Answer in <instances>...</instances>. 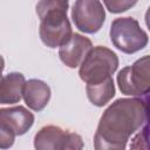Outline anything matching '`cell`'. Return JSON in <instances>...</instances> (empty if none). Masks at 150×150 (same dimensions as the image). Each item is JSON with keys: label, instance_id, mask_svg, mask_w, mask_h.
Returning a JSON list of instances; mask_svg holds the SVG:
<instances>
[{"label": "cell", "instance_id": "obj_1", "mask_svg": "<svg viewBox=\"0 0 150 150\" xmlns=\"http://www.w3.org/2000/svg\"><path fill=\"white\" fill-rule=\"evenodd\" d=\"M149 121V95L114 101L102 114L94 135L96 150H121Z\"/></svg>", "mask_w": 150, "mask_h": 150}, {"label": "cell", "instance_id": "obj_2", "mask_svg": "<svg viewBox=\"0 0 150 150\" xmlns=\"http://www.w3.org/2000/svg\"><path fill=\"white\" fill-rule=\"evenodd\" d=\"M118 56L105 46L93 47L81 64L79 76L86 83H97L111 77L118 68Z\"/></svg>", "mask_w": 150, "mask_h": 150}, {"label": "cell", "instance_id": "obj_3", "mask_svg": "<svg viewBox=\"0 0 150 150\" xmlns=\"http://www.w3.org/2000/svg\"><path fill=\"white\" fill-rule=\"evenodd\" d=\"M110 41L122 53L134 54L143 49L149 41L148 33L131 16L117 18L110 26Z\"/></svg>", "mask_w": 150, "mask_h": 150}, {"label": "cell", "instance_id": "obj_4", "mask_svg": "<svg viewBox=\"0 0 150 150\" xmlns=\"http://www.w3.org/2000/svg\"><path fill=\"white\" fill-rule=\"evenodd\" d=\"M149 55L136 60L131 66L122 68L117 74V84L122 94L141 97L149 95L150 91V69Z\"/></svg>", "mask_w": 150, "mask_h": 150}, {"label": "cell", "instance_id": "obj_5", "mask_svg": "<svg viewBox=\"0 0 150 150\" xmlns=\"http://www.w3.org/2000/svg\"><path fill=\"white\" fill-rule=\"evenodd\" d=\"M84 146L82 137L59 125H45L34 136L38 150H80Z\"/></svg>", "mask_w": 150, "mask_h": 150}, {"label": "cell", "instance_id": "obj_6", "mask_svg": "<svg viewBox=\"0 0 150 150\" xmlns=\"http://www.w3.org/2000/svg\"><path fill=\"white\" fill-rule=\"evenodd\" d=\"M71 19L79 30L95 34L105 21V11L100 0H76L71 9Z\"/></svg>", "mask_w": 150, "mask_h": 150}, {"label": "cell", "instance_id": "obj_7", "mask_svg": "<svg viewBox=\"0 0 150 150\" xmlns=\"http://www.w3.org/2000/svg\"><path fill=\"white\" fill-rule=\"evenodd\" d=\"M34 115L23 105L0 108V124L15 136L25 135L34 124Z\"/></svg>", "mask_w": 150, "mask_h": 150}, {"label": "cell", "instance_id": "obj_8", "mask_svg": "<svg viewBox=\"0 0 150 150\" xmlns=\"http://www.w3.org/2000/svg\"><path fill=\"white\" fill-rule=\"evenodd\" d=\"M73 34L68 16L56 20L40 21L39 35L43 45L49 48H56L66 43Z\"/></svg>", "mask_w": 150, "mask_h": 150}, {"label": "cell", "instance_id": "obj_9", "mask_svg": "<svg viewBox=\"0 0 150 150\" xmlns=\"http://www.w3.org/2000/svg\"><path fill=\"white\" fill-rule=\"evenodd\" d=\"M91 48L93 42L90 39L82 34L73 33L70 39L59 47V56L68 68H76Z\"/></svg>", "mask_w": 150, "mask_h": 150}, {"label": "cell", "instance_id": "obj_10", "mask_svg": "<svg viewBox=\"0 0 150 150\" xmlns=\"http://www.w3.org/2000/svg\"><path fill=\"white\" fill-rule=\"evenodd\" d=\"M50 96V87L45 81L38 79H30L26 81L22 91V98L29 109L34 111L43 110L47 107Z\"/></svg>", "mask_w": 150, "mask_h": 150}, {"label": "cell", "instance_id": "obj_11", "mask_svg": "<svg viewBox=\"0 0 150 150\" xmlns=\"http://www.w3.org/2000/svg\"><path fill=\"white\" fill-rule=\"evenodd\" d=\"M26 83L25 76L19 71H12L0 80V103H19L22 98V91Z\"/></svg>", "mask_w": 150, "mask_h": 150}, {"label": "cell", "instance_id": "obj_12", "mask_svg": "<svg viewBox=\"0 0 150 150\" xmlns=\"http://www.w3.org/2000/svg\"><path fill=\"white\" fill-rule=\"evenodd\" d=\"M88 100L96 107L105 105L115 96L116 89L112 76L97 83H87L86 86Z\"/></svg>", "mask_w": 150, "mask_h": 150}, {"label": "cell", "instance_id": "obj_13", "mask_svg": "<svg viewBox=\"0 0 150 150\" xmlns=\"http://www.w3.org/2000/svg\"><path fill=\"white\" fill-rule=\"evenodd\" d=\"M69 0H39L35 6L40 21L67 18Z\"/></svg>", "mask_w": 150, "mask_h": 150}, {"label": "cell", "instance_id": "obj_14", "mask_svg": "<svg viewBox=\"0 0 150 150\" xmlns=\"http://www.w3.org/2000/svg\"><path fill=\"white\" fill-rule=\"evenodd\" d=\"M138 0H103L105 8L114 14H120L132 8Z\"/></svg>", "mask_w": 150, "mask_h": 150}, {"label": "cell", "instance_id": "obj_15", "mask_svg": "<svg viewBox=\"0 0 150 150\" xmlns=\"http://www.w3.org/2000/svg\"><path fill=\"white\" fill-rule=\"evenodd\" d=\"M131 141H132L130 144L131 149H142V148L146 149L148 148V124L143 125L138 130V132L136 131Z\"/></svg>", "mask_w": 150, "mask_h": 150}, {"label": "cell", "instance_id": "obj_16", "mask_svg": "<svg viewBox=\"0 0 150 150\" xmlns=\"http://www.w3.org/2000/svg\"><path fill=\"white\" fill-rule=\"evenodd\" d=\"M15 139V135L8 131L0 124V149H9L13 146Z\"/></svg>", "mask_w": 150, "mask_h": 150}, {"label": "cell", "instance_id": "obj_17", "mask_svg": "<svg viewBox=\"0 0 150 150\" xmlns=\"http://www.w3.org/2000/svg\"><path fill=\"white\" fill-rule=\"evenodd\" d=\"M4 68H5V60L2 57V55L0 54V80L2 77V71H4Z\"/></svg>", "mask_w": 150, "mask_h": 150}]
</instances>
